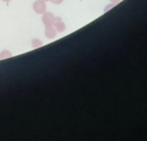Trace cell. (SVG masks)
<instances>
[{
  "instance_id": "9c48e42d",
  "label": "cell",
  "mask_w": 147,
  "mask_h": 141,
  "mask_svg": "<svg viewBox=\"0 0 147 141\" xmlns=\"http://www.w3.org/2000/svg\"><path fill=\"white\" fill-rule=\"evenodd\" d=\"M1 1H4V2H9L11 0H1Z\"/></svg>"
},
{
  "instance_id": "277c9868",
  "label": "cell",
  "mask_w": 147,
  "mask_h": 141,
  "mask_svg": "<svg viewBox=\"0 0 147 141\" xmlns=\"http://www.w3.org/2000/svg\"><path fill=\"white\" fill-rule=\"evenodd\" d=\"M57 35V30L55 29L53 25H47L45 26V37L49 40H52L56 37Z\"/></svg>"
},
{
  "instance_id": "8992f818",
  "label": "cell",
  "mask_w": 147,
  "mask_h": 141,
  "mask_svg": "<svg viewBox=\"0 0 147 141\" xmlns=\"http://www.w3.org/2000/svg\"><path fill=\"white\" fill-rule=\"evenodd\" d=\"M40 45H42V42L38 40V38H35V40H32V46L34 47V48H38V47H40Z\"/></svg>"
},
{
  "instance_id": "5b68a950",
  "label": "cell",
  "mask_w": 147,
  "mask_h": 141,
  "mask_svg": "<svg viewBox=\"0 0 147 141\" xmlns=\"http://www.w3.org/2000/svg\"><path fill=\"white\" fill-rule=\"evenodd\" d=\"M10 57H12V53L8 50H4L0 53V60L6 59V58H10Z\"/></svg>"
},
{
  "instance_id": "52a82bcc",
  "label": "cell",
  "mask_w": 147,
  "mask_h": 141,
  "mask_svg": "<svg viewBox=\"0 0 147 141\" xmlns=\"http://www.w3.org/2000/svg\"><path fill=\"white\" fill-rule=\"evenodd\" d=\"M50 1L52 2V3H54V4H61L62 2L63 1V0H50Z\"/></svg>"
},
{
  "instance_id": "6da1fadb",
  "label": "cell",
  "mask_w": 147,
  "mask_h": 141,
  "mask_svg": "<svg viewBox=\"0 0 147 141\" xmlns=\"http://www.w3.org/2000/svg\"><path fill=\"white\" fill-rule=\"evenodd\" d=\"M33 9L37 13H43L46 12V4L45 2L42 1V0H37V1L34 2V4H33Z\"/></svg>"
},
{
  "instance_id": "3957f363",
  "label": "cell",
  "mask_w": 147,
  "mask_h": 141,
  "mask_svg": "<svg viewBox=\"0 0 147 141\" xmlns=\"http://www.w3.org/2000/svg\"><path fill=\"white\" fill-rule=\"evenodd\" d=\"M53 26L55 27V29L57 30V32L59 33H62L65 31V22H63L62 18L60 17V16H57V17H55V21L53 23Z\"/></svg>"
},
{
  "instance_id": "7a4b0ae2",
  "label": "cell",
  "mask_w": 147,
  "mask_h": 141,
  "mask_svg": "<svg viewBox=\"0 0 147 141\" xmlns=\"http://www.w3.org/2000/svg\"><path fill=\"white\" fill-rule=\"evenodd\" d=\"M55 21V16L52 13H44L42 15V22L45 26L47 25H53Z\"/></svg>"
},
{
  "instance_id": "ba28073f",
  "label": "cell",
  "mask_w": 147,
  "mask_h": 141,
  "mask_svg": "<svg viewBox=\"0 0 147 141\" xmlns=\"http://www.w3.org/2000/svg\"><path fill=\"white\" fill-rule=\"evenodd\" d=\"M111 2H112L113 4H116V3H119L120 2V0H110Z\"/></svg>"
},
{
  "instance_id": "30bf717a",
  "label": "cell",
  "mask_w": 147,
  "mask_h": 141,
  "mask_svg": "<svg viewBox=\"0 0 147 141\" xmlns=\"http://www.w3.org/2000/svg\"><path fill=\"white\" fill-rule=\"evenodd\" d=\"M42 1H44V2H45V1H49V0H42Z\"/></svg>"
}]
</instances>
